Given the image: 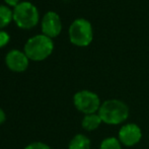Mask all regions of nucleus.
Masks as SVG:
<instances>
[{
    "label": "nucleus",
    "mask_w": 149,
    "mask_h": 149,
    "mask_svg": "<svg viewBox=\"0 0 149 149\" xmlns=\"http://www.w3.org/2000/svg\"><path fill=\"white\" fill-rule=\"evenodd\" d=\"M97 114L102 123L111 126L120 125L129 117V107L123 100L112 98L102 102Z\"/></svg>",
    "instance_id": "f257e3e1"
},
{
    "label": "nucleus",
    "mask_w": 149,
    "mask_h": 149,
    "mask_svg": "<svg viewBox=\"0 0 149 149\" xmlns=\"http://www.w3.org/2000/svg\"><path fill=\"white\" fill-rule=\"evenodd\" d=\"M54 51L53 39L45 35H37L30 38L24 45V52L31 61L47 59Z\"/></svg>",
    "instance_id": "f03ea898"
},
{
    "label": "nucleus",
    "mask_w": 149,
    "mask_h": 149,
    "mask_svg": "<svg viewBox=\"0 0 149 149\" xmlns=\"http://www.w3.org/2000/svg\"><path fill=\"white\" fill-rule=\"evenodd\" d=\"M40 19L37 6L29 1H22L13 8V22L24 30L35 28Z\"/></svg>",
    "instance_id": "7ed1b4c3"
},
{
    "label": "nucleus",
    "mask_w": 149,
    "mask_h": 149,
    "mask_svg": "<svg viewBox=\"0 0 149 149\" xmlns=\"http://www.w3.org/2000/svg\"><path fill=\"white\" fill-rule=\"evenodd\" d=\"M69 40L77 47H86L92 42L93 30L91 24L85 18H76L69 26Z\"/></svg>",
    "instance_id": "20e7f679"
},
{
    "label": "nucleus",
    "mask_w": 149,
    "mask_h": 149,
    "mask_svg": "<svg viewBox=\"0 0 149 149\" xmlns=\"http://www.w3.org/2000/svg\"><path fill=\"white\" fill-rule=\"evenodd\" d=\"M73 104L77 111L84 115L95 114L98 112L102 102L95 92L91 90H79L73 96Z\"/></svg>",
    "instance_id": "39448f33"
},
{
    "label": "nucleus",
    "mask_w": 149,
    "mask_h": 149,
    "mask_svg": "<svg viewBox=\"0 0 149 149\" xmlns=\"http://www.w3.org/2000/svg\"><path fill=\"white\" fill-rule=\"evenodd\" d=\"M142 138V130L137 124L129 123L122 126L118 134V139L122 145L132 147L140 142Z\"/></svg>",
    "instance_id": "423d86ee"
},
{
    "label": "nucleus",
    "mask_w": 149,
    "mask_h": 149,
    "mask_svg": "<svg viewBox=\"0 0 149 149\" xmlns=\"http://www.w3.org/2000/svg\"><path fill=\"white\" fill-rule=\"evenodd\" d=\"M41 28L43 35L51 39L58 37L62 31V22H61L59 14L55 11L46 12L42 19Z\"/></svg>",
    "instance_id": "0eeeda50"
},
{
    "label": "nucleus",
    "mask_w": 149,
    "mask_h": 149,
    "mask_svg": "<svg viewBox=\"0 0 149 149\" xmlns=\"http://www.w3.org/2000/svg\"><path fill=\"white\" fill-rule=\"evenodd\" d=\"M5 64L9 70L20 73L28 69L30 59L24 52L20 51V50H11L6 54Z\"/></svg>",
    "instance_id": "6e6552de"
},
{
    "label": "nucleus",
    "mask_w": 149,
    "mask_h": 149,
    "mask_svg": "<svg viewBox=\"0 0 149 149\" xmlns=\"http://www.w3.org/2000/svg\"><path fill=\"white\" fill-rule=\"evenodd\" d=\"M102 121L100 119V117L98 116L97 113L95 114H89V115H84L82 121H81V127L85 130V131H94L96 130L100 125H102Z\"/></svg>",
    "instance_id": "1a4fd4ad"
},
{
    "label": "nucleus",
    "mask_w": 149,
    "mask_h": 149,
    "mask_svg": "<svg viewBox=\"0 0 149 149\" xmlns=\"http://www.w3.org/2000/svg\"><path fill=\"white\" fill-rule=\"evenodd\" d=\"M91 142L84 134H77L70 140L68 149H90Z\"/></svg>",
    "instance_id": "9d476101"
},
{
    "label": "nucleus",
    "mask_w": 149,
    "mask_h": 149,
    "mask_svg": "<svg viewBox=\"0 0 149 149\" xmlns=\"http://www.w3.org/2000/svg\"><path fill=\"white\" fill-rule=\"evenodd\" d=\"M13 20V10L9 6L0 5V29H4Z\"/></svg>",
    "instance_id": "9b49d317"
},
{
    "label": "nucleus",
    "mask_w": 149,
    "mask_h": 149,
    "mask_svg": "<svg viewBox=\"0 0 149 149\" xmlns=\"http://www.w3.org/2000/svg\"><path fill=\"white\" fill-rule=\"evenodd\" d=\"M100 149H122V144L118 138L108 137L102 141Z\"/></svg>",
    "instance_id": "f8f14e48"
},
{
    "label": "nucleus",
    "mask_w": 149,
    "mask_h": 149,
    "mask_svg": "<svg viewBox=\"0 0 149 149\" xmlns=\"http://www.w3.org/2000/svg\"><path fill=\"white\" fill-rule=\"evenodd\" d=\"M24 149H51V147L43 142H33L26 145Z\"/></svg>",
    "instance_id": "ddd939ff"
},
{
    "label": "nucleus",
    "mask_w": 149,
    "mask_h": 149,
    "mask_svg": "<svg viewBox=\"0 0 149 149\" xmlns=\"http://www.w3.org/2000/svg\"><path fill=\"white\" fill-rule=\"evenodd\" d=\"M10 41V37L6 31H0V49L6 46Z\"/></svg>",
    "instance_id": "4468645a"
},
{
    "label": "nucleus",
    "mask_w": 149,
    "mask_h": 149,
    "mask_svg": "<svg viewBox=\"0 0 149 149\" xmlns=\"http://www.w3.org/2000/svg\"><path fill=\"white\" fill-rule=\"evenodd\" d=\"M4 2H5L8 6H12V7L14 8L16 5H18V4L20 3V0H4Z\"/></svg>",
    "instance_id": "2eb2a0df"
},
{
    "label": "nucleus",
    "mask_w": 149,
    "mask_h": 149,
    "mask_svg": "<svg viewBox=\"0 0 149 149\" xmlns=\"http://www.w3.org/2000/svg\"><path fill=\"white\" fill-rule=\"evenodd\" d=\"M5 121H6V114L2 110V108H0V125H2Z\"/></svg>",
    "instance_id": "dca6fc26"
}]
</instances>
